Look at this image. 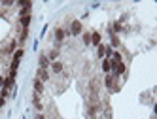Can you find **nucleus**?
Wrapping results in <instances>:
<instances>
[{
	"instance_id": "nucleus-12",
	"label": "nucleus",
	"mask_w": 157,
	"mask_h": 119,
	"mask_svg": "<svg viewBox=\"0 0 157 119\" xmlns=\"http://www.w3.org/2000/svg\"><path fill=\"white\" fill-rule=\"evenodd\" d=\"M19 46V42L17 40H12V42H10V44H8V47H6V53H12V51H15V47Z\"/></svg>"
},
{
	"instance_id": "nucleus-10",
	"label": "nucleus",
	"mask_w": 157,
	"mask_h": 119,
	"mask_svg": "<svg viewBox=\"0 0 157 119\" xmlns=\"http://www.w3.org/2000/svg\"><path fill=\"white\" fill-rule=\"evenodd\" d=\"M34 93L36 95H42L44 93V83L40 80H34Z\"/></svg>"
},
{
	"instance_id": "nucleus-2",
	"label": "nucleus",
	"mask_w": 157,
	"mask_h": 119,
	"mask_svg": "<svg viewBox=\"0 0 157 119\" xmlns=\"http://www.w3.org/2000/svg\"><path fill=\"white\" fill-rule=\"evenodd\" d=\"M82 30H83V27H82V21H78V19H76V21H72V23H70V30H68V32H70L72 36L82 34Z\"/></svg>"
},
{
	"instance_id": "nucleus-9",
	"label": "nucleus",
	"mask_w": 157,
	"mask_h": 119,
	"mask_svg": "<svg viewBox=\"0 0 157 119\" xmlns=\"http://www.w3.org/2000/svg\"><path fill=\"white\" fill-rule=\"evenodd\" d=\"M32 104H34L36 110H42V108H44V104H42V100H40V95L34 93V96H32Z\"/></svg>"
},
{
	"instance_id": "nucleus-14",
	"label": "nucleus",
	"mask_w": 157,
	"mask_h": 119,
	"mask_svg": "<svg viewBox=\"0 0 157 119\" xmlns=\"http://www.w3.org/2000/svg\"><path fill=\"white\" fill-rule=\"evenodd\" d=\"M102 72L104 74H110V59H102Z\"/></svg>"
},
{
	"instance_id": "nucleus-15",
	"label": "nucleus",
	"mask_w": 157,
	"mask_h": 119,
	"mask_svg": "<svg viewBox=\"0 0 157 119\" xmlns=\"http://www.w3.org/2000/svg\"><path fill=\"white\" fill-rule=\"evenodd\" d=\"M104 49H106V46H104V44L97 46V55H98V59H104Z\"/></svg>"
},
{
	"instance_id": "nucleus-1",
	"label": "nucleus",
	"mask_w": 157,
	"mask_h": 119,
	"mask_svg": "<svg viewBox=\"0 0 157 119\" xmlns=\"http://www.w3.org/2000/svg\"><path fill=\"white\" fill-rule=\"evenodd\" d=\"M68 34H70V32H68V30H64V28H61V27L55 28V42H57V47L61 46V42H63L66 36H68Z\"/></svg>"
},
{
	"instance_id": "nucleus-18",
	"label": "nucleus",
	"mask_w": 157,
	"mask_h": 119,
	"mask_svg": "<svg viewBox=\"0 0 157 119\" xmlns=\"http://www.w3.org/2000/svg\"><path fill=\"white\" fill-rule=\"evenodd\" d=\"M83 44H85V46L91 44V34H89V32H85V34H83Z\"/></svg>"
},
{
	"instance_id": "nucleus-4",
	"label": "nucleus",
	"mask_w": 157,
	"mask_h": 119,
	"mask_svg": "<svg viewBox=\"0 0 157 119\" xmlns=\"http://www.w3.org/2000/svg\"><path fill=\"white\" fill-rule=\"evenodd\" d=\"M36 80H40L42 83L49 81V72H48L46 68H38V72H36Z\"/></svg>"
},
{
	"instance_id": "nucleus-3",
	"label": "nucleus",
	"mask_w": 157,
	"mask_h": 119,
	"mask_svg": "<svg viewBox=\"0 0 157 119\" xmlns=\"http://www.w3.org/2000/svg\"><path fill=\"white\" fill-rule=\"evenodd\" d=\"M104 85H106V89H114L117 91V85H116V76H112V74H106V78H104Z\"/></svg>"
},
{
	"instance_id": "nucleus-17",
	"label": "nucleus",
	"mask_w": 157,
	"mask_h": 119,
	"mask_svg": "<svg viewBox=\"0 0 157 119\" xmlns=\"http://www.w3.org/2000/svg\"><path fill=\"white\" fill-rule=\"evenodd\" d=\"M110 40H112V47H117L119 46V38L116 34H110Z\"/></svg>"
},
{
	"instance_id": "nucleus-8",
	"label": "nucleus",
	"mask_w": 157,
	"mask_h": 119,
	"mask_svg": "<svg viewBox=\"0 0 157 119\" xmlns=\"http://www.w3.org/2000/svg\"><path fill=\"white\" fill-rule=\"evenodd\" d=\"M30 21H32V15H25V17H19V23H21V27H23V28H29Z\"/></svg>"
},
{
	"instance_id": "nucleus-11",
	"label": "nucleus",
	"mask_w": 157,
	"mask_h": 119,
	"mask_svg": "<svg viewBox=\"0 0 157 119\" xmlns=\"http://www.w3.org/2000/svg\"><path fill=\"white\" fill-rule=\"evenodd\" d=\"M91 44L93 46H100V34L98 32H91Z\"/></svg>"
},
{
	"instance_id": "nucleus-13",
	"label": "nucleus",
	"mask_w": 157,
	"mask_h": 119,
	"mask_svg": "<svg viewBox=\"0 0 157 119\" xmlns=\"http://www.w3.org/2000/svg\"><path fill=\"white\" fill-rule=\"evenodd\" d=\"M23 55H25L23 47H19V49H15V51H13V59H15V61H21V59H23Z\"/></svg>"
},
{
	"instance_id": "nucleus-7",
	"label": "nucleus",
	"mask_w": 157,
	"mask_h": 119,
	"mask_svg": "<svg viewBox=\"0 0 157 119\" xmlns=\"http://www.w3.org/2000/svg\"><path fill=\"white\" fill-rule=\"evenodd\" d=\"M30 9H32V4L29 2L27 6H23V8L19 9V17H25V15H30Z\"/></svg>"
},
{
	"instance_id": "nucleus-5",
	"label": "nucleus",
	"mask_w": 157,
	"mask_h": 119,
	"mask_svg": "<svg viewBox=\"0 0 157 119\" xmlns=\"http://www.w3.org/2000/svg\"><path fill=\"white\" fill-rule=\"evenodd\" d=\"M49 68H51V72H53V74H61L64 66H63V62H61V61H53V62L49 64Z\"/></svg>"
},
{
	"instance_id": "nucleus-16",
	"label": "nucleus",
	"mask_w": 157,
	"mask_h": 119,
	"mask_svg": "<svg viewBox=\"0 0 157 119\" xmlns=\"http://www.w3.org/2000/svg\"><path fill=\"white\" fill-rule=\"evenodd\" d=\"M57 57H59V49H51V51H49V55H48L49 62H51V61H55Z\"/></svg>"
},
{
	"instance_id": "nucleus-20",
	"label": "nucleus",
	"mask_w": 157,
	"mask_h": 119,
	"mask_svg": "<svg viewBox=\"0 0 157 119\" xmlns=\"http://www.w3.org/2000/svg\"><path fill=\"white\" fill-rule=\"evenodd\" d=\"M36 119H46V117H44V115H36Z\"/></svg>"
},
{
	"instance_id": "nucleus-6",
	"label": "nucleus",
	"mask_w": 157,
	"mask_h": 119,
	"mask_svg": "<svg viewBox=\"0 0 157 119\" xmlns=\"http://www.w3.org/2000/svg\"><path fill=\"white\" fill-rule=\"evenodd\" d=\"M38 62H40V68H49V59H48V55H46V53H42V55H40V59H38Z\"/></svg>"
},
{
	"instance_id": "nucleus-19",
	"label": "nucleus",
	"mask_w": 157,
	"mask_h": 119,
	"mask_svg": "<svg viewBox=\"0 0 157 119\" xmlns=\"http://www.w3.org/2000/svg\"><path fill=\"white\" fill-rule=\"evenodd\" d=\"M6 106V99H2V96H0V108H4Z\"/></svg>"
}]
</instances>
